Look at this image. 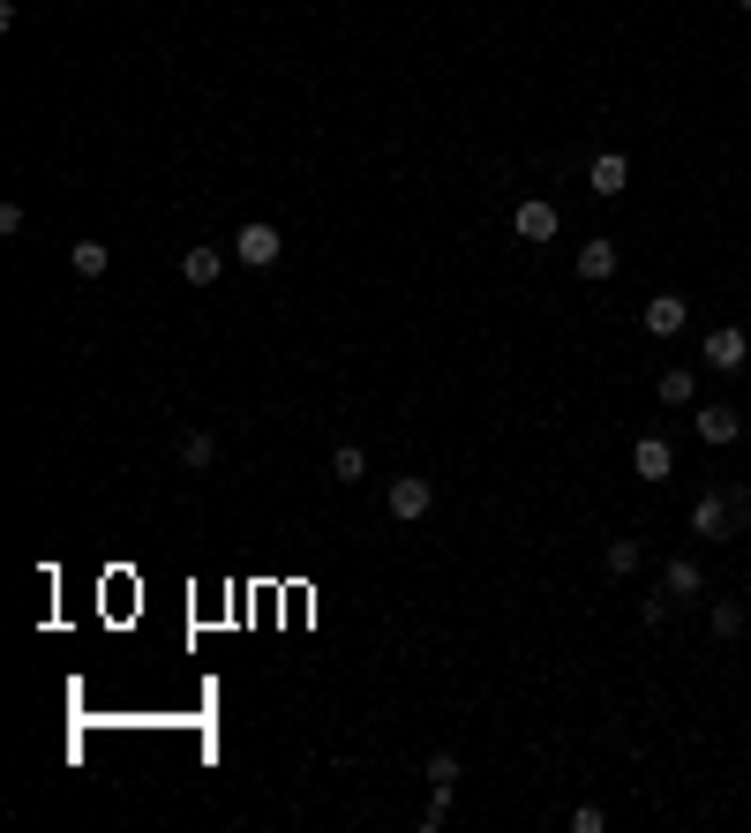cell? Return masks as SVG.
Here are the masks:
<instances>
[{
	"instance_id": "obj_1",
	"label": "cell",
	"mask_w": 751,
	"mask_h": 833,
	"mask_svg": "<svg viewBox=\"0 0 751 833\" xmlns=\"http://www.w3.org/2000/svg\"><path fill=\"white\" fill-rule=\"evenodd\" d=\"M383 511H391L399 526H414V518H428V511H436V481H421V473H399V481L383 489Z\"/></svg>"
},
{
	"instance_id": "obj_2",
	"label": "cell",
	"mask_w": 751,
	"mask_h": 833,
	"mask_svg": "<svg viewBox=\"0 0 751 833\" xmlns=\"http://www.w3.org/2000/svg\"><path fill=\"white\" fill-rule=\"evenodd\" d=\"M233 255H241V263H249V271H271V263H279V255H286V233H279V226H271V218H249V226H241V233H233Z\"/></svg>"
},
{
	"instance_id": "obj_3",
	"label": "cell",
	"mask_w": 751,
	"mask_h": 833,
	"mask_svg": "<svg viewBox=\"0 0 751 833\" xmlns=\"http://www.w3.org/2000/svg\"><path fill=\"white\" fill-rule=\"evenodd\" d=\"M692 534H699V541H729V534H737L729 489H707V496H692Z\"/></svg>"
},
{
	"instance_id": "obj_4",
	"label": "cell",
	"mask_w": 751,
	"mask_h": 833,
	"mask_svg": "<svg viewBox=\"0 0 751 833\" xmlns=\"http://www.w3.org/2000/svg\"><path fill=\"white\" fill-rule=\"evenodd\" d=\"M511 233H519L526 249H542V241H556V204H548V196H526V204L511 210Z\"/></svg>"
},
{
	"instance_id": "obj_5",
	"label": "cell",
	"mask_w": 751,
	"mask_h": 833,
	"mask_svg": "<svg viewBox=\"0 0 751 833\" xmlns=\"http://www.w3.org/2000/svg\"><path fill=\"white\" fill-rule=\"evenodd\" d=\"M684 324H692V300L684 293H654L646 300V338H676Z\"/></svg>"
},
{
	"instance_id": "obj_6",
	"label": "cell",
	"mask_w": 751,
	"mask_h": 833,
	"mask_svg": "<svg viewBox=\"0 0 751 833\" xmlns=\"http://www.w3.org/2000/svg\"><path fill=\"white\" fill-rule=\"evenodd\" d=\"M631 473H639V481H668V473H676L668 436H639V443H631Z\"/></svg>"
},
{
	"instance_id": "obj_7",
	"label": "cell",
	"mask_w": 751,
	"mask_h": 833,
	"mask_svg": "<svg viewBox=\"0 0 751 833\" xmlns=\"http://www.w3.org/2000/svg\"><path fill=\"white\" fill-rule=\"evenodd\" d=\"M744 353H751V338L737 331V324H721V331H707V369L737 375V369H744Z\"/></svg>"
},
{
	"instance_id": "obj_8",
	"label": "cell",
	"mask_w": 751,
	"mask_h": 833,
	"mask_svg": "<svg viewBox=\"0 0 751 833\" xmlns=\"http://www.w3.org/2000/svg\"><path fill=\"white\" fill-rule=\"evenodd\" d=\"M699 585H707V571H699L692 556H668L662 563V593L668 601H699Z\"/></svg>"
},
{
	"instance_id": "obj_9",
	"label": "cell",
	"mask_w": 751,
	"mask_h": 833,
	"mask_svg": "<svg viewBox=\"0 0 751 833\" xmlns=\"http://www.w3.org/2000/svg\"><path fill=\"white\" fill-rule=\"evenodd\" d=\"M692 428H699V443H737V436H744L737 406H699V414H692Z\"/></svg>"
},
{
	"instance_id": "obj_10",
	"label": "cell",
	"mask_w": 751,
	"mask_h": 833,
	"mask_svg": "<svg viewBox=\"0 0 751 833\" xmlns=\"http://www.w3.org/2000/svg\"><path fill=\"white\" fill-rule=\"evenodd\" d=\"M586 188H594V196H624V188H631V166L617 158V151H601V158L586 166Z\"/></svg>"
},
{
	"instance_id": "obj_11",
	"label": "cell",
	"mask_w": 751,
	"mask_h": 833,
	"mask_svg": "<svg viewBox=\"0 0 751 833\" xmlns=\"http://www.w3.org/2000/svg\"><path fill=\"white\" fill-rule=\"evenodd\" d=\"M579 278H586V286L617 278V241H586V249H579Z\"/></svg>"
},
{
	"instance_id": "obj_12",
	"label": "cell",
	"mask_w": 751,
	"mask_h": 833,
	"mask_svg": "<svg viewBox=\"0 0 751 833\" xmlns=\"http://www.w3.org/2000/svg\"><path fill=\"white\" fill-rule=\"evenodd\" d=\"M218 271H226V255L218 249H188L181 255V278H188V286H218Z\"/></svg>"
},
{
	"instance_id": "obj_13",
	"label": "cell",
	"mask_w": 751,
	"mask_h": 833,
	"mask_svg": "<svg viewBox=\"0 0 751 833\" xmlns=\"http://www.w3.org/2000/svg\"><path fill=\"white\" fill-rule=\"evenodd\" d=\"M654 391H662V406H692V398H699V375H692V369H662Z\"/></svg>"
},
{
	"instance_id": "obj_14",
	"label": "cell",
	"mask_w": 751,
	"mask_h": 833,
	"mask_svg": "<svg viewBox=\"0 0 751 833\" xmlns=\"http://www.w3.org/2000/svg\"><path fill=\"white\" fill-rule=\"evenodd\" d=\"M181 465H196V473H204V465H218V436L188 428V436H181Z\"/></svg>"
},
{
	"instance_id": "obj_15",
	"label": "cell",
	"mask_w": 751,
	"mask_h": 833,
	"mask_svg": "<svg viewBox=\"0 0 751 833\" xmlns=\"http://www.w3.org/2000/svg\"><path fill=\"white\" fill-rule=\"evenodd\" d=\"M68 263H76V278H106V263H113V255H106V241H76V249H68Z\"/></svg>"
},
{
	"instance_id": "obj_16",
	"label": "cell",
	"mask_w": 751,
	"mask_h": 833,
	"mask_svg": "<svg viewBox=\"0 0 751 833\" xmlns=\"http://www.w3.org/2000/svg\"><path fill=\"white\" fill-rule=\"evenodd\" d=\"M361 473H369V451H361V443H338L331 451V481H361Z\"/></svg>"
},
{
	"instance_id": "obj_17",
	"label": "cell",
	"mask_w": 751,
	"mask_h": 833,
	"mask_svg": "<svg viewBox=\"0 0 751 833\" xmlns=\"http://www.w3.org/2000/svg\"><path fill=\"white\" fill-rule=\"evenodd\" d=\"M459 774H466V766H459V750H436V758H428V789H444V796H451V789H459Z\"/></svg>"
},
{
	"instance_id": "obj_18",
	"label": "cell",
	"mask_w": 751,
	"mask_h": 833,
	"mask_svg": "<svg viewBox=\"0 0 751 833\" xmlns=\"http://www.w3.org/2000/svg\"><path fill=\"white\" fill-rule=\"evenodd\" d=\"M744 631V601H714V638H737Z\"/></svg>"
},
{
	"instance_id": "obj_19",
	"label": "cell",
	"mask_w": 751,
	"mask_h": 833,
	"mask_svg": "<svg viewBox=\"0 0 751 833\" xmlns=\"http://www.w3.org/2000/svg\"><path fill=\"white\" fill-rule=\"evenodd\" d=\"M601 563H609L617 579H631V571H639V541H609V556H601Z\"/></svg>"
},
{
	"instance_id": "obj_20",
	"label": "cell",
	"mask_w": 751,
	"mask_h": 833,
	"mask_svg": "<svg viewBox=\"0 0 751 833\" xmlns=\"http://www.w3.org/2000/svg\"><path fill=\"white\" fill-rule=\"evenodd\" d=\"M564 826H572V833H601V826H609V811H601V803H579Z\"/></svg>"
},
{
	"instance_id": "obj_21",
	"label": "cell",
	"mask_w": 751,
	"mask_h": 833,
	"mask_svg": "<svg viewBox=\"0 0 751 833\" xmlns=\"http://www.w3.org/2000/svg\"><path fill=\"white\" fill-rule=\"evenodd\" d=\"M729 511H737V534H751V489H744V481L729 489Z\"/></svg>"
},
{
	"instance_id": "obj_22",
	"label": "cell",
	"mask_w": 751,
	"mask_h": 833,
	"mask_svg": "<svg viewBox=\"0 0 751 833\" xmlns=\"http://www.w3.org/2000/svg\"><path fill=\"white\" fill-rule=\"evenodd\" d=\"M744 15H751V0H744Z\"/></svg>"
}]
</instances>
